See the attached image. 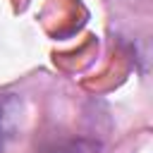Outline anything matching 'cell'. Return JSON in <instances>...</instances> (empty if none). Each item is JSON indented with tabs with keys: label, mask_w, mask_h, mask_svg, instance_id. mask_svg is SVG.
Instances as JSON below:
<instances>
[{
	"label": "cell",
	"mask_w": 153,
	"mask_h": 153,
	"mask_svg": "<svg viewBox=\"0 0 153 153\" xmlns=\"http://www.w3.org/2000/svg\"><path fill=\"white\" fill-rule=\"evenodd\" d=\"M19 115V100L14 96H0V153L14 134V122Z\"/></svg>",
	"instance_id": "1"
}]
</instances>
